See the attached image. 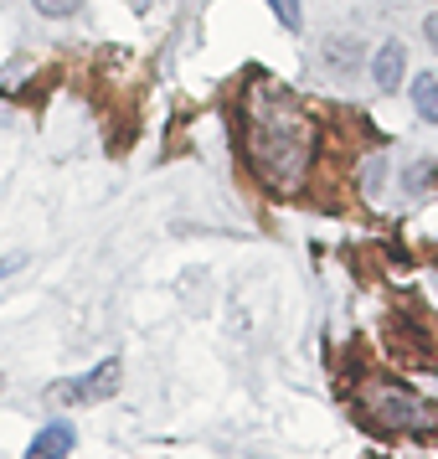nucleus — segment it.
I'll list each match as a JSON object with an SVG mask.
<instances>
[{
    "instance_id": "1",
    "label": "nucleus",
    "mask_w": 438,
    "mask_h": 459,
    "mask_svg": "<svg viewBox=\"0 0 438 459\" xmlns=\"http://www.w3.org/2000/svg\"><path fill=\"white\" fill-rule=\"evenodd\" d=\"M248 145H253V160L263 166V176L279 181V186H289V181H299V170L310 166L314 129L289 93H273V99H258L253 104V140Z\"/></svg>"
},
{
    "instance_id": "2",
    "label": "nucleus",
    "mask_w": 438,
    "mask_h": 459,
    "mask_svg": "<svg viewBox=\"0 0 438 459\" xmlns=\"http://www.w3.org/2000/svg\"><path fill=\"white\" fill-rule=\"evenodd\" d=\"M119 382H125V367H119V356H108V361H99V367L83 377V382H57L52 403H104V397L119 393Z\"/></svg>"
},
{
    "instance_id": "3",
    "label": "nucleus",
    "mask_w": 438,
    "mask_h": 459,
    "mask_svg": "<svg viewBox=\"0 0 438 459\" xmlns=\"http://www.w3.org/2000/svg\"><path fill=\"white\" fill-rule=\"evenodd\" d=\"M73 444H78V429H67V423H47V429H37L26 459H67L73 455Z\"/></svg>"
},
{
    "instance_id": "4",
    "label": "nucleus",
    "mask_w": 438,
    "mask_h": 459,
    "mask_svg": "<svg viewBox=\"0 0 438 459\" xmlns=\"http://www.w3.org/2000/svg\"><path fill=\"white\" fill-rule=\"evenodd\" d=\"M402 67H408V47H402V42H387V47L372 57V83L382 88V93H397V83H402Z\"/></svg>"
},
{
    "instance_id": "5",
    "label": "nucleus",
    "mask_w": 438,
    "mask_h": 459,
    "mask_svg": "<svg viewBox=\"0 0 438 459\" xmlns=\"http://www.w3.org/2000/svg\"><path fill=\"white\" fill-rule=\"evenodd\" d=\"M413 108H417V119L438 125V78L434 73H417L413 78Z\"/></svg>"
},
{
    "instance_id": "6",
    "label": "nucleus",
    "mask_w": 438,
    "mask_h": 459,
    "mask_svg": "<svg viewBox=\"0 0 438 459\" xmlns=\"http://www.w3.org/2000/svg\"><path fill=\"white\" fill-rule=\"evenodd\" d=\"M37 5V16H47V22H63V16H73L83 0H31Z\"/></svg>"
},
{
    "instance_id": "7",
    "label": "nucleus",
    "mask_w": 438,
    "mask_h": 459,
    "mask_svg": "<svg viewBox=\"0 0 438 459\" xmlns=\"http://www.w3.org/2000/svg\"><path fill=\"white\" fill-rule=\"evenodd\" d=\"M269 5H273V16L289 26V31H299V22H305V16H299V0H269Z\"/></svg>"
},
{
    "instance_id": "8",
    "label": "nucleus",
    "mask_w": 438,
    "mask_h": 459,
    "mask_svg": "<svg viewBox=\"0 0 438 459\" xmlns=\"http://www.w3.org/2000/svg\"><path fill=\"white\" fill-rule=\"evenodd\" d=\"M423 37H428V47H434V52H438V11H434V16H428V22H423Z\"/></svg>"
},
{
    "instance_id": "9",
    "label": "nucleus",
    "mask_w": 438,
    "mask_h": 459,
    "mask_svg": "<svg viewBox=\"0 0 438 459\" xmlns=\"http://www.w3.org/2000/svg\"><path fill=\"white\" fill-rule=\"evenodd\" d=\"M11 269H16V258H0V279H5Z\"/></svg>"
},
{
    "instance_id": "10",
    "label": "nucleus",
    "mask_w": 438,
    "mask_h": 459,
    "mask_svg": "<svg viewBox=\"0 0 438 459\" xmlns=\"http://www.w3.org/2000/svg\"><path fill=\"white\" fill-rule=\"evenodd\" d=\"M129 11H150V0H129Z\"/></svg>"
},
{
    "instance_id": "11",
    "label": "nucleus",
    "mask_w": 438,
    "mask_h": 459,
    "mask_svg": "<svg viewBox=\"0 0 438 459\" xmlns=\"http://www.w3.org/2000/svg\"><path fill=\"white\" fill-rule=\"evenodd\" d=\"M0 387H5V382H0Z\"/></svg>"
}]
</instances>
